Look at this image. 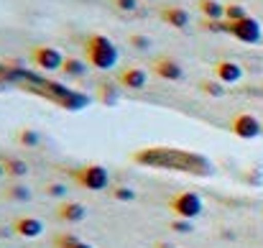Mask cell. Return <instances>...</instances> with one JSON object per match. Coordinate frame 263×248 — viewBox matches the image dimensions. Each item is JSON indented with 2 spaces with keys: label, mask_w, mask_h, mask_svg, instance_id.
Masks as SVG:
<instances>
[{
  "label": "cell",
  "mask_w": 263,
  "mask_h": 248,
  "mask_svg": "<svg viewBox=\"0 0 263 248\" xmlns=\"http://www.w3.org/2000/svg\"><path fill=\"white\" fill-rule=\"evenodd\" d=\"M82 49H85V62H87L92 69H100V72L112 69L118 64V59H120L118 46L112 44V39H107L102 33H89L87 39H85V46Z\"/></svg>",
  "instance_id": "6da1fadb"
},
{
  "label": "cell",
  "mask_w": 263,
  "mask_h": 248,
  "mask_svg": "<svg viewBox=\"0 0 263 248\" xmlns=\"http://www.w3.org/2000/svg\"><path fill=\"white\" fill-rule=\"evenodd\" d=\"M69 176H72V182L77 187H82L87 192H102V189L110 187V171L102 164H97V162H87V164L72 169Z\"/></svg>",
  "instance_id": "7a4b0ae2"
},
{
  "label": "cell",
  "mask_w": 263,
  "mask_h": 248,
  "mask_svg": "<svg viewBox=\"0 0 263 248\" xmlns=\"http://www.w3.org/2000/svg\"><path fill=\"white\" fill-rule=\"evenodd\" d=\"M166 205H169L172 215H174V218H181V220H194V218H199V215L204 212V200H202V194L194 192V189H181V192H176L174 197H169Z\"/></svg>",
  "instance_id": "3957f363"
},
{
  "label": "cell",
  "mask_w": 263,
  "mask_h": 248,
  "mask_svg": "<svg viewBox=\"0 0 263 248\" xmlns=\"http://www.w3.org/2000/svg\"><path fill=\"white\" fill-rule=\"evenodd\" d=\"M230 133L240 141H256L263 133V123L253 113H235L230 118Z\"/></svg>",
  "instance_id": "277c9868"
},
{
  "label": "cell",
  "mask_w": 263,
  "mask_h": 248,
  "mask_svg": "<svg viewBox=\"0 0 263 248\" xmlns=\"http://www.w3.org/2000/svg\"><path fill=\"white\" fill-rule=\"evenodd\" d=\"M228 33L233 36V39H238V41H243V44H261V23H258V18H253V15H248V18H243V21H233V23H228Z\"/></svg>",
  "instance_id": "5b68a950"
},
{
  "label": "cell",
  "mask_w": 263,
  "mask_h": 248,
  "mask_svg": "<svg viewBox=\"0 0 263 248\" xmlns=\"http://www.w3.org/2000/svg\"><path fill=\"white\" fill-rule=\"evenodd\" d=\"M64 54L54 46H33L31 49V62L33 67L44 69V72H62V64H64Z\"/></svg>",
  "instance_id": "8992f818"
},
{
  "label": "cell",
  "mask_w": 263,
  "mask_h": 248,
  "mask_svg": "<svg viewBox=\"0 0 263 248\" xmlns=\"http://www.w3.org/2000/svg\"><path fill=\"white\" fill-rule=\"evenodd\" d=\"M44 231H46V225H44V220L36 218V215H21V218L13 220V233L21 236V238L33 241V238H41Z\"/></svg>",
  "instance_id": "52a82bcc"
},
{
  "label": "cell",
  "mask_w": 263,
  "mask_h": 248,
  "mask_svg": "<svg viewBox=\"0 0 263 248\" xmlns=\"http://www.w3.org/2000/svg\"><path fill=\"white\" fill-rule=\"evenodd\" d=\"M154 75L161 77V80H169V82H181L184 80V67L176 62L174 57H159L154 64H151Z\"/></svg>",
  "instance_id": "ba28073f"
},
{
  "label": "cell",
  "mask_w": 263,
  "mask_h": 248,
  "mask_svg": "<svg viewBox=\"0 0 263 248\" xmlns=\"http://www.w3.org/2000/svg\"><path fill=\"white\" fill-rule=\"evenodd\" d=\"M212 72H215V80H220L222 84H235L243 80V67H240L238 62H233V59H220V62H215Z\"/></svg>",
  "instance_id": "9c48e42d"
},
{
  "label": "cell",
  "mask_w": 263,
  "mask_h": 248,
  "mask_svg": "<svg viewBox=\"0 0 263 248\" xmlns=\"http://www.w3.org/2000/svg\"><path fill=\"white\" fill-rule=\"evenodd\" d=\"M118 84H120L123 90L138 92V90H143V87L148 84V72H146L143 67H125V69L118 75Z\"/></svg>",
  "instance_id": "30bf717a"
},
{
  "label": "cell",
  "mask_w": 263,
  "mask_h": 248,
  "mask_svg": "<svg viewBox=\"0 0 263 248\" xmlns=\"http://www.w3.org/2000/svg\"><path fill=\"white\" fill-rule=\"evenodd\" d=\"M57 218L62 223H82L87 218V207L82 202H74V200H62L57 207Z\"/></svg>",
  "instance_id": "8fae6325"
},
{
  "label": "cell",
  "mask_w": 263,
  "mask_h": 248,
  "mask_svg": "<svg viewBox=\"0 0 263 248\" xmlns=\"http://www.w3.org/2000/svg\"><path fill=\"white\" fill-rule=\"evenodd\" d=\"M161 21L166 23V26H172V28H186L189 26V13L181 8V5H166V8H161Z\"/></svg>",
  "instance_id": "7c38bea8"
},
{
  "label": "cell",
  "mask_w": 263,
  "mask_h": 248,
  "mask_svg": "<svg viewBox=\"0 0 263 248\" xmlns=\"http://www.w3.org/2000/svg\"><path fill=\"white\" fill-rule=\"evenodd\" d=\"M0 164H3V169H5V176L13 179V182L28 176V164H26L23 159H18V156H3Z\"/></svg>",
  "instance_id": "4fadbf2b"
},
{
  "label": "cell",
  "mask_w": 263,
  "mask_h": 248,
  "mask_svg": "<svg viewBox=\"0 0 263 248\" xmlns=\"http://www.w3.org/2000/svg\"><path fill=\"white\" fill-rule=\"evenodd\" d=\"M199 13L207 18V21H225V3L220 0H199Z\"/></svg>",
  "instance_id": "5bb4252c"
},
{
  "label": "cell",
  "mask_w": 263,
  "mask_h": 248,
  "mask_svg": "<svg viewBox=\"0 0 263 248\" xmlns=\"http://www.w3.org/2000/svg\"><path fill=\"white\" fill-rule=\"evenodd\" d=\"M87 62H82V59H74V57H67L64 59V64H62V75L67 77V80H80V77H85L87 75Z\"/></svg>",
  "instance_id": "9a60e30c"
},
{
  "label": "cell",
  "mask_w": 263,
  "mask_h": 248,
  "mask_svg": "<svg viewBox=\"0 0 263 248\" xmlns=\"http://www.w3.org/2000/svg\"><path fill=\"white\" fill-rule=\"evenodd\" d=\"M3 197L10 200V202H28L31 200V189L21 182H10L5 189H3Z\"/></svg>",
  "instance_id": "2e32d148"
},
{
  "label": "cell",
  "mask_w": 263,
  "mask_h": 248,
  "mask_svg": "<svg viewBox=\"0 0 263 248\" xmlns=\"http://www.w3.org/2000/svg\"><path fill=\"white\" fill-rule=\"evenodd\" d=\"M15 141H18L21 146H26V149H36L44 138H41V133H39L36 128H21V131L15 133Z\"/></svg>",
  "instance_id": "e0dca14e"
},
{
  "label": "cell",
  "mask_w": 263,
  "mask_h": 248,
  "mask_svg": "<svg viewBox=\"0 0 263 248\" xmlns=\"http://www.w3.org/2000/svg\"><path fill=\"white\" fill-rule=\"evenodd\" d=\"M248 18V10L240 5V3H225V21L233 23V21H243Z\"/></svg>",
  "instance_id": "ac0fdd59"
},
{
  "label": "cell",
  "mask_w": 263,
  "mask_h": 248,
  "mask_svg": "<svg viewBox=\"0 0 263 248\" xmlns=\"http://www.w3.org/2000/svg\"><path fill=\"white\" fill-rule=\"evenodd\" d=\"M118 87H120V84H118ZM118 87H115V84H100V87H97V97H100V102H105V105H107V102H110V105H112V102H118V97H120V95H118Z\"/></svg>",
  "instance_id": "d6986e66"
},
{
  "label": "cell",
  "mask_w": 263,
  "mask_h": 248,
  "mask_svg": "<svg viewBox=\"0 0 263 248\" xmlns=\"http://www.w3.org/2000/svg\"><path fill=\"white\" fill-rule=\"evenodd\" d=\"M199 90H202L204 95H210V97H222V95H225V84L220 82V80H202V82H199Z\"/></svg>",
  "instance_id": "ffe728a7"
},
{
  "label": "cell",
  "mask_w": 263,
  "mask_h": 248,
  "mask_svg": "<svg viewBox=\"0 0 263 248\" xmlns=\"http://www.w3.org/2000/svg\"><path fill=\"white\" fill-rule=\"evenodd\" d=\"M110 194H112V200H118V202H133V200H136V189H130V187H112Z\"/></svg>",
  "instance_id": "44dd1931"
},
{
  "label": "cell",
  "mask_w": 263,
  "mask_h": 248,
  "mask_svg": "<svg viewBox=\"0 0 263 248\" xmlns=\"http://www.w3.org/2000/svg\"><path fill=\"white\" fill-rule=\"evenodd\" d=\"M128 44H130L133 49H138V51H148V49H151V39L143 36V33H133V36H128Z\"/></svg>",
  "instance_id": "7402d4cb"
},
{
  "label": "cell",
  "mask_w": 263,
  "mask_h": 248,
  "mask_svg": "<svg viewBox=\"0 0 263 248\" xmlns=\"http://www.w3.org/2000/svg\"><path fill=\"white\" fill-rule=\"evenodd\" d=\"M169 231H174V233H179V236H186V233H192V231H194V225H192V220L174 218V220L169 223Z\"/></svg>",
  "instance_id": "603a6c76"
},
{
  "label": "cell",
  "mask_w": 263,
  "mask_h": 248,
  "mask_svg": "<svg viewBox=\"0 0 263 248\" xmlns=\"http://www.w3.org/2000/svg\"><path fill=\"white\" fill-rule=\"evenodd\" d=\"M77 241H80V236H74V233H59L54 238V248H72Z\"/></svg>",
  "instance_id": "cb8c5ba5"
},
{
  "label": "cell",
  "mask_w": 263,
  "mask_h": 248,
  "mask_svg": "<svg viewBox=\"0 0 263 248\" xmlns=\"http://www.w3.org/2000/svg\"><path fill=\"white\" fill-rule=\"evenodd\" d=\"M46 194L49 197H57V200H67V187L62 182H54V184L46 187Z\"/></svg>",
  "instance_id": "d4e9b609"
},
{
  "label": "cell",
  "mask_w": 263,
  "mask_h": 248,
  "mask_svg": "<svg viewBox=\"0 0 263 248\" xmlns=\"http://www.w3.org/2000/svg\"><path fill=\"white\" fill-rule=\"evenodd\" d=\"M112 5L120 13H136L138 10V0H112Z\"/></svg>",
  "instance_id": "484cf974"
},
{
  "label": "cell",
  "mask_w": 263,
  "mask_h": 248,
  "mask_svg": "<svg viewBox=\"0 0 263 248\" xmlns=\"http://www.w3.org/2000/svg\"><path fill=\"white\" fill-rule=\"evenodd\" d=\"M72 248H95L92 246V243H87V241H82V238H80V241H77V243H74V246Z\"/></svg>",
  "instance_id": "4316f807"
},
{
  "label": "cell",
  "mask_w": 263,
  "mask_h": 248,
  "mask_svg": "<svg viewBox=\"0 0 263 248\" xmlns=\"http://www.w3.org/2000/svg\"><path fill=\"white\" fill-rule=\"evenodd\" d=\"M154 248H176V246H172V243H166V241H156V246Z\"/></svg>",
  "instance_id": "83f0119b"
},
{
  "label": "cell",
  "mask_w": 263,
  "mask_h": 248,
  "mask_svg": "<svg viewBox=\"0 0 263 248\" xmlns=\"http://www.w3.org/2000/svg\"><path fill=\"white\" fill-rule=\"evenodd\" d=\"M0 176H5V169H3V164H0Z\"/></svg>",
  "instance_id": "f1b7e54d"
}]
</instances>
